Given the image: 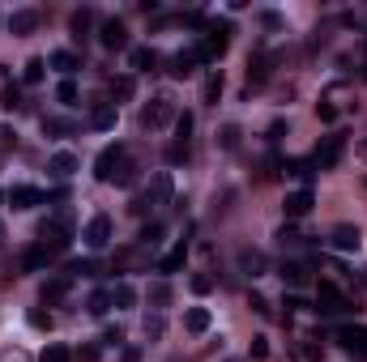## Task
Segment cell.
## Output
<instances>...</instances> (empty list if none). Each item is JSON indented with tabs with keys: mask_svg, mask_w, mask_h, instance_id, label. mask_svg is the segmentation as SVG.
<instances>
[{
	"mask_svg": "<svg viewBox=\"0 0 367 362\" xmlns=\"http://www.w3.org/2000/svg\"><path fill=\"white\" fill-rule=\"evenodd\" d=\"M167 124H175V102H171L167 94H159V98H149L145 107H141V128H149V132H159V128H167Z\"/></svg>",
	"mask_w": 367,
	"mask_h": 362,
	"instance_id": "cell-1",
	"label": "cell"
},
{
	"mask_svg": "<svg viewBox=\"0 0 367 362\" xmlns=\"http://www.w3.org/2000/svg\"><path fill=\"white\" fill-rule=\"evenodd\" d=\"M312 312H321V316H346L350 302H346V294L333 281H321L316 286V307H312Z\"/></svg>",
	"mask_w": 367,
	"mask_h": 362,
	"instance_id": "cell-2",
	"label": "cell"
},
{
	"mask_svg": "<svg viewBox=\"0 0 367 362\" xmlns=\"http://www.w3.org/2000/svg\"><path fill=\"white\" fill-rule=\"evenodd\" d=\"M81 243L90 247V251H102L112 243V218L107 214H94L90 222H86V230H81Z\"/></svg>",
	"mask_w": 367,
	"mask_h": 362,
	"instance_id": "cell-3",
	"label": "cell"
},
{
	"mask_svg": "<svg viewBox=\"0 0 367 362\" xmlns=\"http://www.w3.org/2000/svg\"><path fill=\"white\" fill-rule=\"evenodd\" d=\"M124 145L116 141V145H102L98 149V158H94V179H102V183H112V175H116V167H120V158H124Z\"/></svg>",
	"mask_w": 367,
	"mask_h": 362,
	"instance_id": "cell-4",
	"label": "cell"
},
{
	"mask_svg": "<svg viewBox=\"0 0 367 362\" xmlns=\"http://www.w3.org/2000/svg\"><path fill=\"white\" fill-rule=\"evenodd\" d=\"M98 43L107 47V51H124V47H128V26H124L120 18L102 22V26H98Z\"/></svg>",
	"mask_w": 367,
	"mask_h": 362,
	"instance_id": "cell-5",
	"label": "cell"
},
{
	"mask_svg": "<svg viewBox=\"0 0 367 362\" xmlns=\"http://www.w3.org/2000/svg\"><path fill=\"white\" fill-rule=\"evenodd\" d=\"M171 196H175L171 171H154V175H149V192H145V200H149V204H171Z\"/></svg>",
	"mask_w": 367,
	"mask_h": 362,
	"instance_id": "cell-6",
	"label": "cell"
},
{
	"mask_svg": "<svg viewBox=\"0 0 367 362\" xmlns=\"http://www.w3.org/2000/svg\"><path fill=\"white\" fill-rule=\"evenodd\" d=\"M338 345L350 349V354H363V358H367V328H363V324H346V328H338Z\"/></svg>",
	"mask_w": 367,
	"mask_h": 362,
	"instance_id": "cell-7",
	"label": "cell"
},
{
	"mask_svg": "<svg viewBox=\"0 0 367 362\" xmlns=\"http://www.w3.org/2000/svg\"><path fill=\"white\" fill-rule=\"evenodd\" d=\"M116 120H120L116 102H94V107H90V128H98V132H112Z\"/></svg>",
	"mask_w": 367,
	"mask_h": 362,
	"instance_id": "cell-8",
	"label": "cell"
},
{
	"mask_svg": "<svg viewBox=\"0 0 367 362\" xmlns=\"http://www.w3.org/2000/svg\"><path fill=\"white\" fill-rule=\"evenodd\" d=\"M342 149H346V137H342V132H333V137L325 141V149H316V167H321V171H333V167H338V158H342Z\"/></svg>",
	"mask_w": 367,
	"mask_h": 362,
	"instance_id": "cell-9",
	"label": "cell"
},
{
	"mask_svg": "<svg viewBox=\"0 0 367 362\" xmlns=\"http://www.w3.org/2000/svg\"><path fill=\"white\" fill-rule=\"evenodd\" d=\"M329 243H333L338 251H359V247H363V235H359V226H350V222H342V226H333V235H329Z\"/></svg>",
	"mask_w": 367,
	"mask_h": 362,
	"instance_id": "cell-10",
	"label": "cell"
},
{
	"mask_svg": "<svg viewBox=\"0 0 367 362\" xmlns=\"http://www.w3.org/2000/svg\"><path fill=\"white\" fill-rule=\"evenodd\" d=\"M69 290H73V277H69V273L51 277V281H43V302H47V307H56V302L69 298Z\"/></svg>",
	"mask_w": 367,
	"mask_h": 362,
	"instance_id": "cell-11",
	"label": "cell"
},
{
	"mask_svg": "<svg viewBox=\"0 0 367 362\" xmlns=\"http://www.w3.org/2000/svg\"><path fill=\"white\" fill-rule=\"evenodd\" d=\"M47 171L56 175V179H69V175L77 171V153H73V149H56V153L47 158Z\"/></svg>",
	"mask_w": 367,
	"mask_h": 362,
	"instance_id": "cell-12",
	"label": "cell"
},
{
	"mask_svg": "<svg viewBox=\"0 0 367 362\" xmlns=\"http://www.w3.org/2000/svg\"><path fill=\"white\" fill-rule=\"evenodd\" d=\"M9 204L13 209H34V204H43V192L34 183H18V188H9Z\"/></svg>",
	"mask_w": 367,
	"mask_h": 362,
	"instance_id": "cell-13",
	"label": "cell"
},
{
	"mask_svg": "<svg viewBox=\"0 0 367 362\" xmlns=\"http://www.w3.org/2000/svg\"><path fill=\"white\" fill-rule=\"evenodd\" d=\"M209 324H214V316H209V307H188V312H184V333L201 337V333H209Z\"/></svg>",
	"mask_w": 367,
	"mask_h": 362,
	"instance_id": "cell-14",
	"label": "cell"
},
{
	"mask_svg": "<svg viewBox=\"0 0 367 362\" xmlns=\"http://www.w3.org/2000/svg\"><path fill=\"white\" fill-rule=\"evenodd\" d=\"M282 209H286V218H307V214H312V188H299V192H291Z\"/></svg>",
	"mask_w": 367,
	"mask_h": 362,
	"instance_id": "cell-15",
	"label": "cell"
},
{
	"mask_svg": "<svg viewBox=\"0 0 367 362\" xmlns=\"http://www.w3.org/2000/svg\"><path fill=\"white\" fill-rule=\"evenodd\" d=\"M9 30H13L18 39L34 34V30H39V13H34V9H18V13H9Z\"/></svg>",
	"mask_w": 367,
	"mask_h": 362,
	"instance_id": "cell-16",
	"label": "cell"
},
{
	"mask_svg": "<svg viewBox=\"0 0 367 362\" xmlns=\"http://www.w3.org/2000/svg\"><path fill=\"white\" fill-rule=\"evenodd\" d=\"M265 251H252V247H243L239 251V273H248V277H260V273H265Z\"/></svg>",
	"mask_w": 367,
	"mask_h": 362,
	"instance_id": "cell-17",
	"label": "cell"
},
{
	"mask_svg": "<svg viewBox=\"0 0 367 362\" xmlns=\"http://www.w3.org/2000/svg\"><path fill=\"white\" fill-rule=\"evenodd\" d=\"M184 260H188V243H175L163 260H159V273L167 277V273H175V269H184Z\"/></svg>",
	"mask_w": 367,
	"mask_h": 362,
	"instance_id": "cell-18",
	"label": "cell"
},
{
	"mask_svg": "<svg viewBox=\"0 0 367 362\" xmlns=\"http://www.w3.org/2000/svg\"><path fill=\"white\" fill-rule=\"evenodd\" d=\"M128 60H133L137 73H154V64H159V51H154V47H133Z\"/></svg>",
	"mask_w": 367,
	"mask_h": 362,
	"instance_id": "cell-19",
	"label": "cell"
},
{
	"mask_svg": "<svg viewBox=\"0 0 367 362\" xmlns=\"http://www.w3.org/2000/svg\"><path fill=\"white\" fill-rule=\"evenodd\" d=\"M90 26H94V13H90V9H73V13H69V30H73L77 43L90 34Z\"/></svg>",
	"mask_w": 367,
	"mask_h": 362,
	"instance_id": "cell-20",
	"label": "cell"
},
{
	"mask_svg": "<svg viewBox=\"0 0 367 362\" xmlns=\"http://www.w3.org/2000/svg\"><path fill=\"white\" fill-rule=\"evenodd\" d=\"M278 277H282L286 286H303V281H307V265H303V260H282Z\"/></svg>",
	"mask_w": 367,
	"mask_h": 362,
	"instance_id": "cell-21",
	"label": "cell"
},
{
	"mask_svg": "<svg viewBox=\"0 0 367 362\" xmlns=\"http://www.w3.org/2000/svg\"><path fill=\"white\" fill-rule=\"evenodd\" d=\"M47 265H51V251H47L43 243H39V247H30V251L22 256V269H26V273H34V269H47Z\"/></svg>",
	"mask_w": 367,
	"mask_h": 362,
	"instance_id": "cell-22",
	"label": "cell"
},
{
	"mask_svg": "<svg viewBox=\"0 0 367 362\" xmlns=\"http://www.w3.org/2000/svg\"><path fill=\"white\" fill-rule=\"evenodd\" d=\"M112 183H116V188H133V183H137V162L128 158V153H124V158H120V167H116Z\"/></svg>",
	"mask_w": 367,
	"mask_h": 362,
	"instance_id": "cell-23",
	"label": "cell"
},
{
	"mask_svg": "<svg viewBox=\"0 0 367 362\" xmlns=\"http://www.w3.org/2000/svg\"><path fill=\"white\" fill-rule=\"evenodd\" d=\"M112 307H124V312H128V307H137V290L128 281H116L112 286Z\"/></svg>",
	"mask_w": 367,
	"mask_h": 362,
	"instance_id": "cell-24",
	"label": "cell"
},
{
	"mask_svg": "<svg viewBox=\"0 0 367 362\" xmlns=\"http://www.w3.org/2000/svg\"><path fill=\"white\" fill-rule=\"evenodd\" d=\"M86 312H90V316H107V312H112V290H94V294L86 298Z\"/></svg>",
	"mask_w": 367,
	"mask_h": 362,
	"instance_id": "cell-25",
	"label": "cell"
},
{
	"mask_svg": "<svg viewBox=\"0 0 367 362\" xmlns=\"http://www.w3.org/2000/svg\"><path fill=\"white\" fill-rule=\"evenodd\" d=\"M149 307H154V312L171 307V281H154V286H149Z\"/></svg>",
	"mask_w": 367,
	"mask_h": 362,
	"instance_id": "cell-26",
	"label": "cell"
},
{
	"mask_svg": "<svg viewBox=\"0 0 367 362\" xmlns=\"http://www.w3.org/2000/svg\"><path fill=\"white\" fill-rule=\"evenodd\" d=\"M39 362H73V349H69V345H60V341H51V345H43Z\"/></svg>",
	"mask_w": 367,
	"mask_h": 362,
	"instance_id": "cell-27",
	"label": "cell"
},
{
	"mask_svg": "<svg viewBox=\"0 0 367 362\" xmlns=\"http://www.w3.org/2000/svg\"><path fill=\"white\" fill-rule=\"evenodd\" d=\"M196 60H201V56H196V47H192V51H180V56L171 60V73H175V77H188Z\"/></svg>",
	"mask_w": 367,
	"mask_h": 362,
	"instance_id": "cell-28",
	"label": "cell"
},
{
	"mask_svg": "<svg viewBox=\"0 0 367 362\" xmlns=\"http://www.w3.org/2000/svg\"><path fill=\"white\" fill-rule=\"evenodd\" d=\"M51 69H60V73H73V69H81V60L73 56V51H51Z\"/></svg>",
	"mask_w": 367,
	"mask_h": 362,
	"instance_id": "cell-29",
	"label": "cell"
},
{
	"mask_svg": "<svg viewBox=\"0 0 367 362\" xmlns=\"http://www.w3.org/2000/svg\"><path fill=\"white\" fill-rule=\"evenodd\" d=\"M112 90H116V98H120V102H128V98L137 94V81L124 73V77H112Z\"/></svg>",
	"mask_w": 367,
	"mask_h": 362,
	"instance_id": "cell-30",
	"label": "cell"
},
{
	"mask_svg": "<svg viewBox=\"0 0 367 362\" xmlns=\"http://www.w3.org/2000/svg\"><path fill=\"white\" fill-rule=\"evenodd\" d=\"M239 137H243V132H239V124H227V128L218 132V145H222L227 153H235V149H239Z\"/></svg>",
	"mask_w": 367,
	"mask_h": 362,
	"instance_id": "cell-31",
	"label": "cell"
},
{
	"mask_svg": "<svg viewBox=\"0 0 367 362\" xmlns=\"http://www.w3.org/2000/svg\"><path fill=\"white\" fill-rule=\"evenodd\" d=\"M26 324L39 328V333H51V324H56V320H51V312H39V307H34V312H26Z\"/></svg>",
	"mask_w": 367,
	"mask_h": 362,
	"instance_id": "cell-32",
	"label": "cell"
},
{
	"mask_svg": "<svg viewBox=\"0 0 367 362\" xmlns=\"http://www.w3.org/2000/svg\"><path fill=\"white\" fill-rule=\"evenodd\" d=\"M43 69H47V60H39V56H34V60H26L22 81H26V85H39V81H43Z\"/></svg>",
	"mask_w": 367,
	"mask_h": 362,
	"instance_id": "cell-33",
	"label": "cell"
},
{
	"mask_svg": "<svg viewBox=\"0 0 367 362\" xmlns=\"http://www.w3.org/2000/svg\"><path fill=\"white\" fill-rule=\"evenodd\" d=\"M43 132H51V137H69L73 124H69V120H56V116H43Z\"/></svg>",
	"mask_w": 367,
	"mask_h": 362,
	"instance_id": "cell-34",
	"label": "cell"
},
{
	"mask_svg": "<svg viewBox=\"0 0 367 362\" xmlns=\"http://www.w3.org/2000/svg\"><path fill=\"white\" fill-rule=\"evenodd\" d=\"M222 98V73H209L205 77V102H218Z\"/></svg>",
	"mask_w": 367,
	"mask_h": 362,
	"instance_id": "cell-35",
	"label": "cell"
},
{
	"mask_svg": "<svg viewBox=\"0 0 367 362\" xmlns=\"http://www.w3.org/2000/svg\"><path fill=\"white\" fill-rule=\"evenodd\" d=\"M167 333V320L159 316V312H154V316H145V337H154V341H159Z\"/></svg>",
	"mask_w": 367,
	"mask_h": 362,
	"instance_id": "cell-36",
	"label": "cell"
},
{
	"mask_svg": "<svg viewBox=\"0 0 367 362\" xmlns=\"http://www.w3.org/2000/svg\"><path fill=\"white\" fill-rule=\"evenodd\" d=\"M56 98L65 102V107H69V102H77V81H73V77H65V81L56 85Z\"/></svg>",
	"mask_w": 367,
	"mask_h": 362,
	"instance_id": "cell-37",
	"label": "cell"
},
{
	"mask_svg": "<svg viewBox=\"0 0 367 362\" xmlns=\"http://www.w3.org/2000/svg\"><path fill=\"white\" fill-rule=\"evenodd\" d=\"M69 277H98V265L94 260H73L69 265Z\"/></svg>",
	"mask_w": 367,
	"mask_h": 362,
	"instance_id": "cell-38",
	"label": "cell"
},
{
	"mask_svg": "<svg viewBox=\"0 0 367 362\" xmlns=\"http://www.w3.org/2000/svg\"><path fill=\"white\" fill-rule=\"evenodd\" d=\"M260 26H265V30H286V18L278 9H265V13H260Z\"/></svg>",
	"mask_w": 367,
	"mask_h": 362,
	"instance_id": "cell-39",
	"label": "cell"
},
{
	"mask_svg": "<svg viewBox=\"0 0 367 362\" xmlns=\"http://www.w3.org/2000/svg\"><path fill=\"white\" fill-rule=\"evenodd\" d=\"M159 239H163V222H149V226L141 230V247H154Z\"/></svg>",
	"mask_w": 367,
	"mask_h": 362,
	"instance_id": "cell-40",
	"label": "cell"
},
{
	"mask_svg": "<svg viewBox=\"0 0 367 362\" xmlns=\"http://www.w3.org/2000/svg\"><path fill=\"white\" fill-rule=\"evenodd\" d=\"M167 162H171V167H180V162H188V145H184V141H175V145L167 149Z\"/></svg>",
	"mask_w": 367,
	"mask_h": 362,
	"instance_id": "cell-41",
	"label": "cell"
},
{
	"mask_svg": "<svg viewBox=\"0 0 367 362\" xmlns=\"http://www.w3.org/2000/svg\"><path fill=\"white\" fill-rule=\"evenodd\" d=\"M188 290H192V294H209V290H214V277H205V273H196V277L188 281Z\"/></svg>",
	"mask_w": 367,
	"mask_h": 362,
	"instance_id": "cell-42",
	"label": "cell"
},
{
	"mask_svg": "<svg viewBox=\"0 0 367 362\" xmlns=\"http://www.w3.org/2000/svg\"><path fill=\"white\" fill-rule=\"evenodd\" d=\"M269 358V341L265 337H252V362H265Z\"/></svg>",
	"mask_w": 367,
	"mask_h": 362,
	"instance_id": "cell-43",
	"label": "cell"
},
{
	"mask_svg": "<svg viewBox=\"0 0 367 362\" xmlns=\"http://www.w3.org/2000/svg\"><path fill=\"white\" fill-rule=\"evenodd\" d=\"M0 102H5L9 111H18V107H22V90H18V85H5V98H0Z\"/></svg>",
	"mask_w": 367,
	"mask_h": 362,
	"instance_id": "cell-44",
	"label": "cell"
},
{
	"mask_svg": "<svg viewBox=\"0 0 367 362\" xmlns=\"http://www.w3.org/2000/svg\"><path fill=\"white\" fill-rule=\"evenodd\" d=\"M18 145V132L9 128V124H0V153H5V149H13Z\"/></svg>",
	"mask_w": 367,
	"mask_h": 362,
	"instance_id": "cell-45",
	"label": "cell"
},
{
	"mask_svg": "<svg viewBox=\"0 0 367 362\" xmlns=\"http://www.w3.org/2000/svg\"><path fill=\"white\" fill-rule=\"evenodd\" d=\"M175 132H180V141L188 145V132H192V116L184 111V116H175Z\"/></svg>",
	"mask_w": 367,
	"mask_h": 362,
	"instance_id": "cell-46",
	"label": "cell"
},
{
	"mask_svg": "<svg viewBox=\"0 0 367 362\" xmlns=\"http://www.w3.org/2000/svg\"><path fill=\"white\" fill-rule=\"evenodd\" d=\"M98 354H102L98 345H81V349H77L73 358H77V362H98Z\"/></svg>",
	"mask_w": 367,
	"mask_h": 362,
	"instance_id": "cell-47",
	"label": "cell"
},
{
	"mask_svg": "<svg viewBox=\"0 0 367 362\" xmlns=\"http://www.w3.org/2000/svg\"><path fill=\"white\" fill-rule=\"evenodd\" d=\"M0 362H30L26 349H0Z\"/></svg>",
	"mask_w": 367,
	"mask_h": 362,
	"instance_id": "cell-48",
	"label": "cell"
},
{
	"mask_svg": "<svg viewBox=\"0 0 367 362\" xmlns=\"http://www.w3.org/2000/svg\"><path fill=\"white\" fill-rule=\"evenodd\" d=\"M316 116H321L325 124H333V120H338V107H333V102H321V107H316Z\"/></svg>",
	"mask_w": 367,
	"mask_h": 362,
	"instance_id": "cell-49",
	"label": "cell"
},
{
	"mask_svg": "<svg viewBox=\"0 0 367 362\" xmlns=\"http://www.w3.org/2000/svg\"><path fill=\"white\" fill-rule=\"evenodd\" d=\"M102 341H107V345H120V341H124V328H107V333H102Z\"/></svg>",
	"mask_w": 367,
	"mask_h": 362,
	"instance_id": "cell-50",
	"label": "cell"
},
{
	"mask_svg": "<svg viewBox=\"0 0 367 362\" xmlns=\"http://www.w3.org/2000/svg\"><path fill=\"white\" fill-rule=\"evenodd\" d=\"M137 358H141V349H133V345H128V349H124V362H137Z\"/></svg>",
	"mask_w": 367,
	"mask_h": 362,
	"instance_id": "cell-51",
	"label": "cell"
},
{
	"mask_svg": "<svg viewBox=\"0 0 367 362\" xmlns=\"http://www.w3.org/2000/svg\"><path fill=\"white\" fill-rule=\"evenodd\" d=\"M359 286H363V290H367V265H363V269H359Z\"/></svg>",
	"mask_w": 367,
	"mask_h": 362,
	"instance_id": "cell-52",
	"label": "cell"
},
{
	"mask_svg": "<svg viewBox=\"0 0 367 362\" xmlns=\"http://www.w3.org/2000/svg\"><path fill=\"white\" fill-rule=\"evenodd\" d=\"M359 153H363V158H367V137H363V141H359Z\"/></svg>",
	"mask_w": 367,
	"mask_h": 362,
	"instance_id": "cell-53",
	"label": "cell"
},
{
	"mask_svg": "<svg viewBox=\"0 0 367 362\" xmlns=\"http://www.w3.org/2000/svg\"><path fill=\"white\" fill-rule=\"evenodd\" d=\"M222 362H243V358H222Z\"/></svg>",
	"mask_w": 367,
	"mask_h": 362,
	"instance_id": "cell-54",
	"label": "cell"
},
{
	"mask_svg": "<svg viewBox=\"0 0 367 362\" xmlns=\"http://www.w3.org/2000/svg\"><path fill=\"white\" fill-rule=\"evenodd\" d=\"M0 235H5V226H0Z\"/></svg>",
	"mask_w": 367,
	"mask_h": 362,
	"instance_id": "cell-55",
	"label": "cell"
},
{
	"mask_svg": "<svg viewBox=\"0 0 367 362\" xmlns=\"http://www.w3.org/2000/svg\"><path fill=\"white\" fill-rule=\"evenodd\" d=\"M363 47H367V43H363Z\"/></svg>",
	"mask_w": 367,
	"mask_h": 362,
	"instance_id": "cell-56",
	"label": "cell"
}]
</instances>
